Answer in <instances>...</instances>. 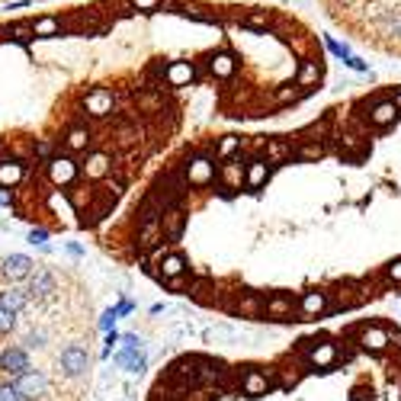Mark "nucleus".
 Wrapping results in <instances>:
<instances>
[{"mask_svg": "<svg viewBox=\"0 0 401 401\" xmlns=\"http://www.w3.org/2000/svg\"><path fill=\"white\" fill-rule=\"evenodd\" d=\"M302 373H305V369H299V366H276L273 385L276 388H295V385L302 382Z\"/></svg>", "mask_w": 401, "mask_h": 401, "instance_id": "obj_39", "label": "nucleus"}, {"mask_svg": "<svg viewBox=\"0 0 401 401\" xmlns=\"http://www.w3.org/2000/svg\"><path fill=\"white\" fill-rule=\"evenodd\" d=\"M49 241V231H45V228H33V231H29V244H45Z\"/></svg>", "mask_w": 401, "mask_h": 401, "instance_id": "obj_54", "label": "nucleus"}, {"mask_svg": "<svg viewBox=\"0 0 401 401\" xmlns=\"http://www.w3.org/2000/svg\"><path fill=\"white\" fill-rule=\"evenodd\" d=\"M158 222H161V231H164V241H167V244H174V241L183 238V228H186L183 206H170V209H164L158 215Z\"/></svg>", "mask_w": 401, "mask_h": 401, "instance_id": "obj_11", "label": "nucleus"}, {"mask_svg": "<svg viewBox=\"0 0 401 401\" xmlns=\"http://www.w3.org/2000/svg\"><path fill=\"white\" fill-rule=\"evenodd\" d=\"M398 116H401V109L395 106L392 100H376L373 106H369V113H366V122L373 129H388V126L398 122Z\"/></svg>", "mask_w": 401, "mask_h": 401, "instance_id": "obj_12", "label": "nucleus"}, {"mask_svg": "<svg viewBox=\"0 0 401 401\" xmlns=\"http://www.w3.org/2000/svg\"><path fill=\"white\" fill-rule=\"evenodd\" d=\"M337 357H341V350H337L334 341H315L309 347V350L302 353V363H305V369H315V373H327V369L337 363Z\"/></svg>", "mask_w": 401, "mask_h": 401, "instance_id": "obj_4", "label": "nucleus"}, {"mask_svg": "<svg viewBox=\"0 0 401 401\" xmlns=\"http://www.w3.org/2000/svg\"><path fill=\"white\" fill-rule=\"evenodd\" d=\"M321 77H325L321 58H302L299 71H295V84H299L302 90H315V87L321 84Z\"/></svg>", "mask_w": 401, "mask_h": 401, "instance_id": "obj_17", "label": "nucleus"}, {"mask_svg": "<svg viewBox=\"0 0 401 401\" xmlns=\"http://www.w3.org/2000/svg\"><path fill=\"white\" fill-rule=\"evenodd\" d=\"M231 315H241V318H263V295L241 289V295H238V305H234Z\"/></svg>", "mask_w": 401, "mask_h": 401, "instance_id": "obj_26", "label": "nucleus"}, {"mask_svg": "<svg viewBox=\"0 0 401 401\" xmlns=\"http://www.w3.org/2000/svg\"><path fill=\"white\" fill-rule=\"evenodd\" d=\"M293 158H299V161H325L327 158V145L325 142H299V145H295Z\"/></svg>", "mask_w": 401, "mask_h": 401, "instance_id": "obj_38", "label": "nucleus"}, {"mask_svg": "<svg viewBox=\"0 0 401 401\" xmlns=\"http://www.w3.org/2000/svg\"><path fill=\"white\" fill-rule=\"evenodd\" d=\"M67 193V199H71V206H74V212L81 215V212H87L93 206V199H97V186H90V180L87 183H71V190H65Z\"/></svg>", "mask_w": 401, "mask_h": 401, "instance_id": "obj_24", "label": "nucleus"}, {"mask_svg": "<svg viewBox=\"0 0 401 401\" xmlns=\"http://www.w3.org/2000/svg\"><path fill=\"white\" fill-rule=\"evenodd\" d=\"M161 286H167L170 293H186V286H190V270L180 273V276H170V279H164Z\"/></svg>", "mask_w": 401, "mask_h": 401, "instance_id": "obj_46", "label": "nucleus"}, {"mask_svg": "<svg viewBox=\"0 0 401 401\" xmlns=\"http://www.w3.org/2000/svg\"><path fill=\"white\" fill-rule=\"evenodd\" d=\"M116 138H119L122 145H135V142H142V129H138V126H129V122H126V126L116 129Z\"/></svg>", "mask_w": 401, "mask_h": 401, "instance_id": "obj_45", "label": "nucleus"}, {"mask_svg": "<svg viewBox=\"0 0 401 401\" xmlns=\"http://www.w3.org/2000/svg\"><path fill=\"white\" fill-rule=\"evenodd\" d=\"M215 180H218L222 186H225L228 193L241 190V186H244V161H241V158H228V161H222V167L215 170Z\"/></svg>", "mask_w": 401, "mask_h": 401, "instance_id": "obj_15", "label": "nucleus"}, {"mask_svg": "<svg viewBox=\"0 0 401 401\" xmlns=\"http://www.w3.org/2000/svg\"><path fill=\"white\" fill-rule=\"evenodd\" d=\"M177 13H183L186 19H196V23H206V26H222V13L212 7H202V3H193V0H183Z\"/></svg>", "mask_w": 401, "mask_h": 401, "instance_id": "obj_18", "label": "nucleus"}, {"mask_svg": "<svg viewBox=\"0 0 401 401\" xmlns=\"http://www.w3.org/2000/svg\"><path fill=\"white\" fill-rule=\"evenodd\" d=\"M93 145V132L87 126H71L65 135V148L67 154H77V151H87Z\"/></svg>", "mask_w": 401, "mask_h": 401, "instance_id": "obj_31", "label": "nucleus"}, {"mask_svg": "<svg viewBox=\"0 0 401 401\" xmlns=\"http://www.w3.org/2000/svg\"><path fill=\"white\" fill-rule=\"evenodd\" d=\"M190 270V263H186V257L180 251H170L167 257L158 263V270H154V279L158 283H164V279H170V276H180V273H186Z\"/></svg>", "mask_w": 401, "mask_h": 401, "instance_id": "obj_25", "label": "nucleus"}, {"mask_svg": "<svg viewBox=\"0 0 401 401\" xmlns=\"http://www.w3.org/2000/svg\"><path fill=\"white\" fill-rule=\"evenodd\" d=\"M183 174H186V183L202 190V186H209L212 180H215V158L206 154V151H199V154H193L183 164Z\"/></svg>", "mask_w": 401, "mask_h": 401, "instance_id": "obj_3", "label": "nucleus"}, {"mask_svg": "<svg viewBox=\"0 0 401 401\" xmlns=\"http://www.w3.org/2000/svg\"><path fill=\"white\" fill-rule=\"evenodd\" d=\"M119 343H122V350H138L142 347V341L135 334H126V337H119Z\"/></svg>", "mask_w": 401, "mask_h": 401, "instance_id": "obj_53", "label": "nucleus"}, {"mask_svg": "<svg viewBox=\"0 0 401 401\" xmlns=\"http://www.w3.org/2000/svg\"><path fill=\"white\" fill-rule=\"evenodd\" d=\"M135 109H138V113H148V116H158V113H164V90L145 87V90L135 97Z\"/></svg>", "mask_w": 401, "mask_h": 401, "instance_id": "obj_29", "label": "nucleus"}, {"mask_svg": "<svg viewBox=\"0 0 401 401\" xmlns=\"http://www.w3.org/2000/svg\"><path fill=\"white\" fill-rule=\"evenodd\" d=\"M350 401H373V388H353Z\"/></svg>", "mask_w": 401, "mask_h": 401, "instance_id": "obj_55", "label": "nucleus"}, {"mask_svg": "<svg viewBox=\"0 0 401 401\" xmlns=\"http://www.w3.org/2000/svg\"><path fill=\"white\" fill-rule=\"evenodd\" d=\"M295 321H309V318H321L327 315V293L325 289H309L295 299Z\"/></svg>", "mask_w": 401, "mask_h": 401, "instance_id": "obj_6", "label": "nucleus"}, {"mask_svg": "<svg viewBox=\"0 0 401 401\" xmlns=\"http://www.w3.org/2000/svg\"><path fill=\"white\" fill-rule=\"evenodd\" d=\"M158 241H164V231H161L158 218H151V222H138V231H135V247H138V254H145Z\"/></svg>", "mask_w": 401, "mask_h": 401, "instance_id": "obj_22", "label": "nucleus"}, {"mask_svg": "<svg viewBox=\"0 0 401 401\" xmlns=\"http://www.w3.org/2000/svg\"><path fill=\"white\" fill-rule=\"evenodd\" d=\"M234 19H238L244 29H251V33H270L276 23L273 10H247V13H238Z\"/></svg>", "mask_w": 401, "mask_h": 401, "instance_id": "obj_19", "label": "nucleus"}, {"mask_svg": "<svg viewBox=\"0 0 401 401\" xmlns=\"http://www.w3.org/2000/svg\"><path fill=\"white\" fill-rule=\"evenodd\" d=\"M0 206H3V209H10V206H17V193L7 190V186H0Z\"/></svg>", "mask_w": 401, "mask_h": 401, "instance_id": "obj_50", "label": "nucleus"}, {"mask_svg": "<svg viewBox=\"0 0 401 401\" xmlns=\"http://www.w3.org/2000/svg\"><path fill=\"white\" fill-rule=\"evenodd\" d=\"M26 305H29V289H19V286H7V289H0V309L19 315Z\"/></svg>", "mask_w": 401, "mask_h": 401, "instance_id": "obj_30", "label": "nucleus"}, {"mask_svg": "<svg viewBox=\"0 0 401 401\" xmlns=\"http://www.w3.org/2000/svg\"><path fill=\"white\" fill-rule=\"evenodd\" d=\"M13 327H17V315H13V311H7V309H0V337L10 334Z\"/></svg>", "mask_w": 401, "mask_h": 401, "instance_id": "obj_47", "label": "nucleus"}, {"mask_svg": "<svg viewBox=\"0 0 401 401\" xmlns=\"http://www.w3.org/2000/svg\"><path fill=\"white\" fill-rule=\"evenodd\" d=\"M55 293V276L49 270H35L29 273V295H39V299H49Z\"/></svg>", "mask_w": 401, "mask_h": 401, "instance_id": "obj_32", "label": "nucleus"}, {"mask_svg": "<svg viewBox=\"0 0 401 401\" xmlns=\"http://www.w3.org/2000/svg\"><path fill=\"white\" fill-rule=\"evenodd\" d=\"M382 283L401 286V257H395L392 263H385V270H382Z\"/></svg>", "mask_w": 401, "mask_h": 401, "instance_id": "obj_44", "label": "nucleus"}, {"mask_svg": "<svg viewBox=\"0 0 401 401\" xmlns=\"http://www.w3.org/2000/svg\"><path fill=\"white\" fill-rule=\"evenodd\" d=\"M238 388L244 398H263L273 385L260 366H238Z\"/></svg>", "mask_w": 401, "mask_h": 401, "instance_id": "obj_5", "label": "nucleus"}, {"mask_svg": "<svg viewBox=\"0 0 401 401\" xmlns=\"http://www.w3.org/2000/svg\"><path fill=\"white\" fill-rule=\"evenodd\" d=\"M58 154V145L51 142V138H39V142H33V161L39 164V161H49V158H55Z\"/></svg>", "mask_w": 401, "mask_h": 401, "instance_id": "obj_43", "label": "nucleus"}, {"mask_svg": "<svg viewBox=\"0 0 401 401\" xmlns=\"http://www.w3.org/2000/svg\"><path fill=\"white\" fill-rule=\"evenodd\" d=\"M196 81V65L193 61H170L167 74H164V84L167 87H190Z\"/></svg>", "mask_w": 401, "mask_h": 401, "instance_id": "obj_21", "label": "nucleus"}, {"mask_svg": "<svg viewBox=\"0 0 401 401\" xmlns=\"http://www.w3.org/2000/svg\"><path fill=\"white\" fill-rule=\"evenodd\" d=\"M327 135H331V116H325L321 122H309L299 132V142H325Z\"/></svg>", "mask_w": 401, "mask_h": 401, "instance_id": "obj_37", "label": "nucleus"}, {"mask_svg": "<svg viewBox=\"0 0 401 401\" xmlns=\"http://www.w3.org/2000/svg\"><path fill=\"white\" fill-rule=\"evenodd\" d=\"M343 65L350 67V71H359V74H363V71H369V67H366V61H363V58H357V55H347V58H343Z\"/></svg>", "mask_w": 401, "mask_h": 401, "instance_id": "obj_52", "label": "nucleus"}, {"mask_svg": "<svg viewBox=\"0 0 401 401\" xmlns=\"http://www.w3.org/2000/svg\"><path fill=\"white\" fill-rule=\"evenodd\" d=\"M350 334H353V341H357L359 350L369 353V357H379V353H385L388 347H392V337H388L385 325H369V321H363V325L353 327Z\"/></svg>", "mask_w": 401, "mask_h": 401, "instance_id": "obj_1", "label": "nucleus"}, {"mask_svg": "<svg viewBox=\"0 0 401 401\" xmlns=\"http://www.w3.org/2000/svg\"><path fill=\"white\" fill-rule=\"evenodd\" d=\"M45 167V177H49V183L55 190H67V186L74 183L77 177H81V167H77V161L71 154H55L42 164Z\"/></svg>", "mask_w": 401, "mask_h": 401, "instance_id": "obj_2", "label": "nucleus"}, {"mask_svg": "<svg viewBox=\"0 0 401 401\" xmlns=\"http://www.w3.org/2000/svg\"><path fill=\"white\" fill-rule=\"evenodd\" d=\"M206 67H209V74L215 77V81H228V77H234V71H238V58H234L231 51H215V55L206 61Z\"/></svg>", "mask_w": 401, "mask_h": 401, "instance_id": "obj_23", "label": "nucleus"}, {"mask_svg": "<svg viewBox=\"0 0 401 401\" xmlns=\"http://www.w3.org/2000/svg\"><path fill=\"white\" fill-rule=\"evenodd\" d=\"M241 151V135H222L215 145H212V158L222 164V161H228V158H234Z\"/></svg>", "mask_w": 401, "mask_h": 401, "instance_id": "obj_34", "label": "nucleus"}, {"mask_svg": "<svg viewBox=\"0 0 401 401\" xmlns=\"http://www.w3.org/2000/svg\"><path fill=\"white\" fill-rule=\"evenodd\" d=\"M295 154V142L293 138H286V135H273V138H267V148H263V161L267 164H286V161H293Z\"/></svg>", "mask_w": 401, "mask_h": 401, "instance_id": "obj_13", "label": "nucleus"}, {"mask_svg": "<svg viewBox=\"0 0 401 401\" xmlns=\"http://www.w3.org/2000/svg\"><path fill=\"white\" fill-rule=\"evenodd\" d=\"M263 318H273V321H295V299L289 293L263 295Z\"/></svg>", "mask_w": 401, "mask_h": 401, "instance_id": "obj_9", "label": "nucleus"}, {"mask_svg": "<svg viewBox=\"0 0 401 401\" xmlns=\"http://www.w3.org/2000/svg\"><path fill=\"white\" fill-rule=\"evenodd\" d=\"M337 3H350V0H337Z\"/></svg>", "mask_w": 401, "mask_h": 401, "instance_id": "obj_57", "label": "nucleus"}, {"mask_svg": "<svg viewBox=\"0 0 401 401\" xmlns=\"http://www.w3.org/2000/svg\"><path fill=\"white\" fill-rule=\"evenodd\" d=\"M49 209L58 212V215H77L74 206H71V199H67V193H61V190L49 193Z\"/></svg>", "mask_w": 401, "mask_h": 401, "instance_id": "obj_42", "label": "nucleus"}, {"mask_svg": "<svg viewBox=\"0 0 401 401\" xmlns=\"http://www.w3.org/2000/svg\"><path fill=\"white\" fill-rule=\"evenodd\" d=\"M77 167H81V177H84V180L97 183V180H106L109 177V170H113V158H109L106 151H90Z\"/></svg>", "mask_w": 401, "mask_h": 401, "instance_id": "obj_10", "label": "nucleus"}, {"mask_svg": "<svg viewBox=\"0 0 401 401\" xmlns=\"http://www.w3.org/2000/svg\"><path fill=\"white\" fill-rule=\"evenodd\" d=\"M29 23H33L35 39H55V35H61V17H39V19H29Z\"/></svg>", "mask_w": 401, "mask_h": 401, "instance_id": "obj_36", "label": "nucleus"}, {"mask_svg": "<svg viewBox=\"0 0 401 401\" xmlns=\"http://www.w3.org/2000/svg\"><path fill=\"white\" fill-rule=\"evenodd\" d=\"M206 341L209 343H231L234 337H238V331H234L231 325H215V327H206Z\"/></svg>", "mask_w": 401, "mask_h": 401, "instance_id": "obj_41", "label": "nucleus"}, {"mask_svg": "<svg viewBox=\"0 0 401 401\" xmlns=\"http://www.w3.org/2000/svg\"><path fill=\"white\" fill-rule=\"evenodd\" d=\"M26 161H17V158H3L0 161V186H7V190H17L19 183L26 180Z\"/></svg>", "mask_w": 401, "mask_h": 401, "instance_id": "obj_20", "label": "nucleus"}, {"mask_svg": "<svg viewBox=\"0 0 401 401\" xmlns=\"http://www.w3.org/2000/svg\"><path fill=\"white\" fill-rule=\"evenodd\" d=\"M0 401H23V395L17 392V385L13 382H3L0 385Z\"/></svg>", "mask_w": 401, "mask_h": 401, "instance_id": "obj_49", "label": "nucleus"}, {"mask_svg": "<svg viewBox=\"0 0 401 401\" xmlns=\"http://www.w3.org/2000/svg\"><path fill=\"white\" fill-rule=\"evenodd\" d=\"M87 366H90V357H87L84 347L71 343V347H65V350H61V369H65V376H71V379L84 376Z\"/></svg>", "mask_w": 401, "mask_h": 401, "instance_id": "obj_14", "label": "nucleus"}, {"mask_svg": "<svg viewBox=\"0 0 401 401\" xmlns=\"http://www.w3.org/2000/svg\"><path fill=\"white\" fill-rule=\"evenodd\" d=\"M116 366H126L129 369V376H142L145 369H148V353L138 347V350H119L116 357Z\"/></svg>", "mask_w": 401, "mask_h": 401, "instance_id": "obj_28", "label": "nucleus"}, {"mask_svg": "<svg viewBox=\"0 0 401 401\" xmlns=\"http://www.w3.org/2000/svg\"><path fill=\"white\" fill-rule=\"evenodd\" d=\"M270 177H273V164H267L263 158H251L247 164H244V186H247V190L267 186Z\"/></svg>", "mask_w": 401, "mask_h": 401, "instance_id": "obj_16", "label": "nucleus"}, {"mask_svg": "<svg viewBox=\"0 0 401 401\" xmlns=\"http://www.w3.org/2000/svg\"><path fill=\"white\" fill-rule=\"evenodd\" d=\"M3 35H7V42H19V45H29L35 39V35H33V23H29V19L7 26V29H3Z\"/></svg>", "mask_w": 401, "mask_h": 401, "instance_id": "obj_40", "label": "nucleus"}, {"mask_svg": "<svg viewBox=\"0 0 401 401\" xmlns=\"http://www.w3.org/2000/svg\"><path fill=\"white\" fill-rule=\"evenodd\" d=\"M13 385H17V392L23 395V401H35L49 392V379H45V373H39V369L19 373V376L13 379Z\"/></svg>", "mask_w": 401, "mask_h": 401, "instance_id": "obj_8", "label": "nucleus"}, {"mask_svg": "<svg viewBox=\"0 0 401 401\" xmlns=\"http://www.w3.org/2000/svg\"><path fill=\"white\" fill-rule=\"evenodd\" d=\"M311 90H302L295 81H289V84H283V87H276L273 90V103L276 106H289V103H299V100H305Z\"/></svg>", "mask_w": 401, "mask_h": 401, "instance_id": "obj_35", "label": "nucleus"}, {"mask_svg": "<svg viewBox=\"0 0 401 401\" xmlns=\"http://www.w3.org/2000/svg\"><path fill=\"white\" fill-rule=\"evenodd\" d=\"M325 45H327V49H331V51H334L337 58H347V55H353V51H350V49H347V45L334 42V39H325Z\"/></svg>", "mask_w": 401, "mask_h": 401, "instance_id": "obj_51", "label": "nucleus"}, {"mask_svg": "<svg viewBox=\"0 0 401 401\" xmlns=\"http://www.w3.org/2000/svg\"><path fill=\"white\" fill-rule=\"evenodd\" d=\"M0 369L3 373H13V379L19 376V373H26V350H19V347H10V350L0 353Z\"/></svg>", "mask_w": 401, "mask_h": 401, "instance_id": "obj_33", "label": "nucleus"}, {"mask_svg": "<svg viewBox=\"0 0 401 401\" xmlns=\"http://www.w3.org/2000/svg\"><path fill=\"white\" fill-rule=\"evenodd\" d=\"M392 103H395V106H398V109H401V90H395V97H392Z\"/></svg>", "mask_w": 401, "mask_h": 401, "instance_id": "obj_56", "label": "nucleus"}, {"mask_svg": "<svg viewBox=\"0 0 401 401\" xmlns=\"http://www.w3.org/2000/svg\"><path fill=\"white\" fill-rule=\"evenodd\" d=\"M129 7H132L135 13H154V10L161 7V0H129Z\"/></svg>", "mask_w": 401, "mask_h": 401, "instance_id": "obj_48", "label": "nucleus"}, {"mask_svg": "<svg viewBox=\"0 0 401 401\" xmlns=\"http://www.w3.org/2000/svg\"><path fill=\"white\" fill-rule=\"evenodd\" d=\"M3 276H7V279H29V273H33L35 270V263L29 257H26V254H10L7 260H3Z\"/></svg>", "mask_w": 401, "mask_h": 401, "instance_id": "obj_27", "label": "nucleus"}, {"mask_svg": "<svg viewBox=\"0 0 401 401\" xmlns=\"http://www.w3.org/2000/svg\"><path fill=\"white\" fill-rule=\"evenodd\" d=\"M84 109L90 119H106L109 113H116V93L109 87H93L84 97Z\"/></svg>", "mask_w": 401, "mask_h": 401, "instance_id": "obj_7", "label": "nucleus"}]
</instances>
